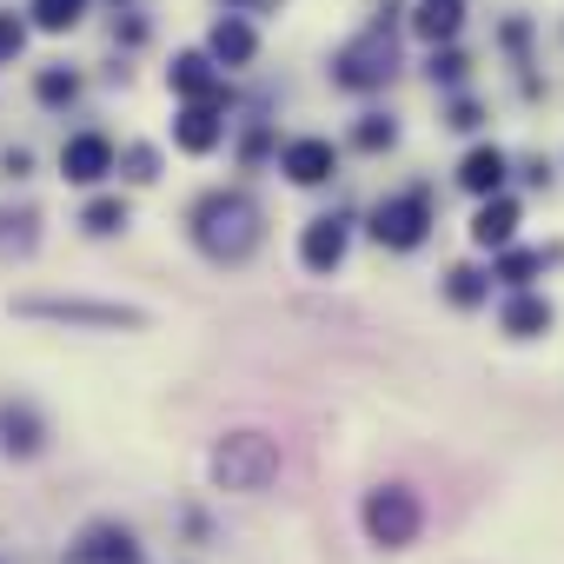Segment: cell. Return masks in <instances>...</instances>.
Returning a JSON list of instances; mask_svg holds the SVG:
<instances>
[{
  "label": "cell",
  "instance_id": "cell-8",
  "mask_svg": "<svg viewBox=\"0 0 564 564\" xmlns=\"http://www.w3.org/2000/svg\"><path fill=\"white\" fill-rule=\"evenodd\" d=\"M113 166H120V153H113L107 133H74V140L61 147V173H67L74 186H100Z\"/></svg>",
  "mask_w": 564,
  "mask_h": 564
},
{
  "label": "cell",
  "instance_id": "cell-26",
  "mask_svg": "<svg viewBox=\"0 0 564 564\" xmlns=\"http://www.w3.org/2000/svg\"><path fill=\"white\" fill-rule=\"evenodd\" d=\"M392 140H399V127H392V113H366V120H359V147H366V153H386Z\"/></svg>",
  "mask_w": 564,
  "mask_h": 564
},
{
  "label": "cell",
  "instance_id": "cell-16",
  "mask_svg": "<svg viewBox=\"0 0 564 564\" xmlns=\"http://www.w3.org/2000/svg\"><path fill=\"white\" fill-rule=\"evenodd\" d=\"M505 166H511V160H505V147H471V153L458 160V186L485 199V193H498V186H505Z\"/></svg>",
  "mask_w": 564,
  "mask_h": 564
},
{
  "label": "cell",
  "instance_id": "cell-9",
  "mask_svg": "<svg viewBox=\"0 0 564 564\" xmlns=\"http://www.w3.org/2000/svg\"><path fill=\"white\" fill-rule=\"evenodd\" d=\"M67 564H140V538L127 524H87L80 544L67 551Z\"/></svg>",
  "mask_w": 564,
  "mask_h": 564
},
{
  "label": "cell",
  "instance_id": "cell-21",
  "mask_svg": "<svg viewBox=\"0 0 564 564\" xmlns=\"http://www.w3.org/2000/svg\"><path fill=\"white\" fill-rule=\"evenodd\" d=\"M538 272H544V252H518V246H505L498 265H491V279H498V286H511V293H524Z\"/></svg>",
  "mask_w": 564,
  "mask_h": 564
},
{
  "label": "cell",
  "instance_id": "cell-22",
  "mask_svg": "<svg viewBox=\"0 0 564 564\" xmlns=\"http://www.w3.org/2000/svg\"><path fill=\"white\" fill-rule=\"evenodd\" d=\"M485 293H491V279H485L478 265H452V272H445V300H452V306H485Z\"/></svg>",
  "mask_w": 564,
  "mask_h": 564
},
{
  "label": "cell",
  "instance_id": "cell-4",
  "mask_svg": "<svg viewBox=\"0 0 564 564\" xmlns=\"http://www.w3.org/2000/svg\"><path fill=\"white\" fill-rule=\"evenodd\" d=\"M366 538L372 544H386V551H405L412 538H419V524H425V505H419V491L412 485H379V491H366Z\"/></svg>",
  "mask_w": 564,
  "mask_h": 564
},
{
  "label": "cell",
  "instance_id": "cell-5",
  "mask_svg": "<svg viewBox=\"0 0 564 564\" xmlns=\"http://www.w3.org/2000/svg\"><path fill=\"white\" fill-rule=\"evenodd\" d=\"M333 80H339L346 94H372V87H386V80H392V34L372 28V34L346 41L339 61H333Z\"/></svg>",
  "mask_w": 564,
  "mask_h": 564
},
{
  "label": "cell",
  "instance_id": "cell-17",
  "mask_svg": "<svg viewBox=\"0 0 564 564\" xmlns=\"http://www.w3.org/2000/svg\"><path fill=\"white\" fill-rule=\"evenodd\" d=\"M498 326H505L511 339H538V333H551V326H557V313H551V300H538V293H511Z\"/></svg>",
  "mask_w": 564,
  "mask_h": 564
},
{
  "label": "cell",
  "instance_id": "cell-2",
  "mask_svg": "<svg viewBox=\"0 0 564 564\" xmlns=\"http://www.w3.org/2000/svg\"><path fill=\"white\" fill-rule=\"evenodd\" d=\"M206 465H213V485L219 491H265L279 478V445L265 432H226Z\"/></svg>",
  "mask_w": 564,
  "mask_h": 564
},
{
  "label": "cell",
  "instance_id": "cell-24",
  "mask_svg": "<svg viewBox=\"0 0 564 564\" xmlns=\"http://www.w3.org/2000/svg\"><path fill=\"white\" fill-rule=\"evenodd\" d=\"M127 219H133V213H127V199H113V193L87 199V213H80V226H87V232H100V239H107V232H120Z\"/></svg>",
  "mask_w": 564,
  "mask_h": 564
},
{
  "label": "cell",
  "instance_id": "cell-6",
  "mask_svg": "<svg viewBox=\"0 0 564 564\" xmlns=\"http://www.w3.org/2000/svg\"><path fill=\"white\" fill-rule=\"evenodd\" d=\"M425 232H432V199L425 193H392V199L372 206V239L379 246L412 252V246H425Z\"/></svg>",
  "mask_w": 564,
  "mask_h": 564
},
{
  "label": "cell",
  "instance_id": "cell-30",
  "mask_svg": "<svg viewBox=\"0 0 564 564\" xmlns=\"http://www.w3.org/2000/svg\"><path fill=\"white\" fill-rule=\"evenodd\" d=\"M0 166H8V173L21 180V173H28V147H8V153H0Z\"/></svg>",
  "mask_w": 564,
  "mask_h": 564
},
{
  "label": "cell",
  "instance_id": "cell-14",
  "mask_svg": "<svg viewBox=\"0 0 564 564\" xmlns=\"http://www.w3.org/2000/svg\"><path fill=\"white\" fill-rule=\"evenodd\" d=\"M518 239V199H505V193H485V206L471 213V246H485V252H505Z\"/></svg>",
  "mask_w": 564,
  "mask_h": 564
},
{
  "label": "cell",
  "instance_id": "cell-13",
  "mask_svg": "<svg viewBox=\"0 0 564 564\" xmlns=\"http://www.w3.org/2000/svg\"><path fill=\"white\" fill-rule=\"evenodd\" d=\"M219 140H226L219 107H213V100H186V113L173 120V147H180V153H213Z\"/></svg>",
  "mask_w": 564,
  "mask_h": 564
},
{
  "label": "cell",
  "instance_id": "cell-1",
  "mask_svg": "<svg viewBox=\"0 0 564 564\" xmlns=\"http://www.w3.org/2000/svg\"><path fill=\"white\" fill-rule=\"evenodd\" d=\"M186 226H193V246H199L213 265H246V259L259 252V239H265V213H259V199L239 193V186L206 193Z\"/></svg>",
  "mask_w": 564,
  "mask_h": 564
},
{
  "label": "cell",
  "instance_id": "cell-18",
  "mask_svg": "<svg viewBox=\"0 0 564 564\" xmlns=\"http://www.w3.org/2000/svg\"><path fill=\"white\" fill-rule=\"evenodd\" d=\"M41 246V213L34 206H0V259H28Z\"/></svg>",
  "mask_w": 564,
  "mask_h": 564
},
{
  "label": "cell",
  "instance_id": "cell-28",
  "mask_svg": "<svg viewBox=\"0 0 564 564\" xmlns=\"http://www.w3.org/2000/svg\"><path fill=\"white\" fill-rule=\"evenodd\" d=\"M127 173L133 180H160V153L153 147H127Z\"/></svg>",
  "mask_w": 564,
  "mask_h": 564
},
{
  "label": "cell",
  "instance_id": "cell-19",
  "mask_svg": "<svg viewBox=\"0 0 564 564\" xmlns=\"http://www.w3.org/2000/svg\"><path fill=\"white\" fill-rule=\"evenodd\" d=\"M458 28H465V8L458 0H419V14H412V34L419 41H458Z\"/></svg>",
  "mask_w": 564,
  "mask_h": 564
},
{
  "label": "cell",
  "instance_id": "cell-23",
  "mask_svg": "<svg viewBox=\"0 0 564 564\" xmlns=\"http://www.w3.org/2000/svg\"><path fill=\"white\" fill-rule=\"evenodd\" d=\"M34 94H41V107H74L80 100V74L74 67H41Z\"/></svg>",
  "mask_w": 564,
  "mask_h": 564
},
{
  "label": "cell",
  "instance_id": "cell-15",
  "mask_svg": "<svg viewBox=\"0 0 564 564\" xmlns=\"http://www.w3.org/2000/svg\"><path fill=\"white\" fill-rule=\"evenodd\" d=\"M206 54H213V67H246V61L259 54V34H252V21H239V14L213 21V34H206Z\"/></svg>",
  "mask_w": 564,
  "mask_h": 564
},
{
  "label": "cell",
  "instance_id": "cell-25",
  "mask_svg": "<svg viewBox=\"0 0 564 564\" xmlns=\"http://www.w3.org/2000/svg\"><path fill=\"white\" fill-rule=\"evenodd\" d=\"M21 47H28V14L0 8V67H8V61H21Z\"/></svg>",
  "mask_w": 564,
  "mask_h": 564
},
{
  "label": "cell",
  "instance_id": "cell-20",
  "mask_svg": "<svg viewBox=\"0 0 564 564\" xmlns=\"http://www.w3.org/2000/svg\"><path fill=\"white\" fill-rule=\"evenodd\" d=\"M87 21V0H28V28L41 34H74Z\"/></svg>",
  "mask_w": 564,
  "mask_h": 564
},
{
  "label": "cell",
  "instance_id": "cell-27",
  "mask_svg": "<svg viewBox=\"0 0 564 564\" xmlns=\"http://www.w3.org/2000/svg\"><path fill=\"white\" fill-rule=\"evenodd\" d=\"M432 80L458 87V80H465V54H452V47H445V54H432Z\"/></svg>",
  "mask_w": 564,
  "mask_h": 564
},
{
  "label": "cell",
  "instance_id": "cell-10",
  "mask_svg": "<svg viewBox=\"0 0 564 564\" xmlns=\"http://www.w3.org/2000/svg\"><path fill=\"white\" fill-rule=\"evenodd\" d=\"M279 173H286L293 186H326L333 173H339V153H333V140H286V153H279Z\"/></svg>",
  "mask_w": 564,
  "mask_h": 564
},
{
  "label": "cell",
  "instance_id": "cell-12",
  "mask_svg": "<svg viewBox=\"0 0 564 564\" xmlns=\"http://www.w3.org/2000/svg\"><path fill=\"white\" fill-rule=\"evenodd\" d=\"M166 87H173L180 100H213V107H226V87H219L213 54H180V61L166 67Z\"/></svg>",
  "mask_w": 564,
  "mask_h": 564
},
{
  "label": "cell",
  "instance_id": "cell-3",
  "mask_svg": "<svg viewBox=\"0 0 564 564\" xmlns=\"http://www.w3.org/2000/svg\"><path fill=\"white\" fill-rule=\"evenodd\" d=\"M21 319H54V326H87V333H140L147 313L140 306H113V300H54V293H28L14 300Z\"/></svg>",
  "mask_w": 564,
  "mask_h": 564
},
{
  "label": "cell",
  "instance_id": "cell-11",
  "mask_svg": "<svg viewBox=\"0 0 564 564\" xmlns=\"http://www.w3.org/2000/svg\"><path fill=\"white\" fill-rule=\"evenodd\" d=\"M0 445H8L14 458H34L47 445V419L28 399H0Z\"/></svg>",
  "mask_w": 564,
  "mask_h": 564
},
{
  "label": "cell",
  "instance_id": "cell-7",
  "mask_svg": "<svg viewBox=\"0 0 564 564\" xmlns=\"http://www.w3.org/2000/svg\"><path fill=\"white\" fill-rule=\"evenodd\" d=\"M346 246H352V219L346 213H326L300 232V265L306 272H339L346 265Z\"/></svg>",
  "mask_w": 564,
  "mask_h": 564
},
{
  "label": "cell",
  "instance_id": "cell-29",
  "mask_svg": "<svg viewBox=\"0 0 564 564\" xmlns=\"http://www.w3.org/2000/svg\"><path fill=\"white\" fill-rule=\"evenodd\" d=\"M445 127H458V133H471V127H478V107H471V100H458V107H452V120H445Z\"/></svg>",
  "mask_w": 564,
  "mask_h": 564
}]
</instances>
